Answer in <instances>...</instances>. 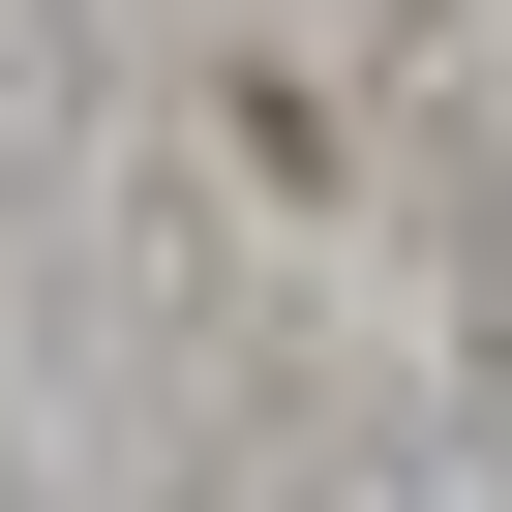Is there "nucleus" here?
<instances>
[]
</instances>
